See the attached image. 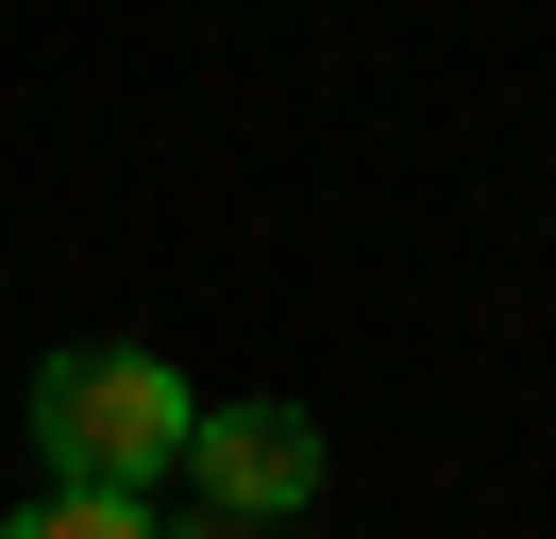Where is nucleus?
<instances>
[{
	"instance_id": "nucleus-1",
	"label": "nucleus",
	"mask_w": 556,
	"mask_h": 539,
	"mask_svg": "<svg viewBox=\"0 0 556 539\" xmlns=\"http://www.w3.org/2000/svg\"><path fill=\"white\" fill-rule=\"evenodd\" d=\"M186 422H203V388H186L169 354H136V337H85V354L35 371V455H51V489H118V505H136L152 472H186Z\"/></svg>"
},
{
	"instance_id": "nucleus-2",
	"label": "nucleus",
	"mask_w": 556,
	"mask_h": 539,
	"mask_svg": "<svg viewBox=\"0 0 556 539\" xmlns=\"http://www.w3.org/2000/svg\"><path fill=\"white\" fill-rule=\"evenodd\" d=\"M186 472H203V523H304L320 505V422L304 404H203L186 422Z\"/></svg>"
},
{
	"instance_id": "nucleus-3",
	"label": "nucleus",
	"mask_w": 556,
	"mask_h": 539,
	"mask_svg": "<svg viewBox=\"0 0 556 539\" xmlns=\"http://www.w3.org/2000/svg\"><path fill=\"white\" fill-rule=\"evenodd\" d=\"M0 539H152V505H118V489H35Z\"/></svg>"
},
{
	"instance_id": "nucleus-4",
	"label": "nucleus",
	"mask_w": 556,
	"mask_h": 539,
	"mask_svg": "<svg viewBox=\"0 0 556 539\" xmlns=\"http://www.w3.org/2000/svg\"><path fill=\"white\" fill-rule=\"evenodd\" d=\"M152 539H237V523H152Z\"/></svg>"
}]
</instances>
